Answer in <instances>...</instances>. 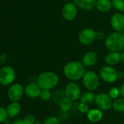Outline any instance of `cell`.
Listing matches in <instances>:
<instances>
[{
	"label": "cell",
	"mask_w": 124,
	"mask_h": 124,
	"mask_svg": "<svg viewBox=\"0 0 124 124\" xmlns=\"http://www.w3.org/2000/svg\"><path fill=\"white\" fill-rule=\"evenodd\" d=\"M59 82L58 76L53 71H45L42 73L37 79V84L41 89L50 90L55 88Z\"/></svg>",
	"instance_id": "obj_2"
},
{
	"label": "cell",
	"mask_w": 124,
	"mask_h": 124,
	"mask_svg": "<svg viewBox=\"0 0 124 124\" xmlns=\"http://www.w3.org/2000/svg\"><path fill=\"white\" fill-rule=\"evenodd\" d=\"M64 1H67V2H70L71 1H73V0H64Z\"/></svg>",
	"instance_id": "obj_36"
},
{
	"label": "cell",
	"mask_w": 124,
	"mask_h": 124,
	"mask_svg": "<svg viewBox=\"0 0 124 124\" xmlns=\"http://www.w3.org/2000/svg\"><path fill=\"white\" fill-rule=\"evenodd\" d=\"M16 78L15 70L9 65L0 68V84L4 86H10Z\"/></svg>",
	"instance_id": "obj_5"
},
{
	"label": "cell",
	"mask_w": 124,
	"mask_h": 124,
	"mask_svg": "<svg viewBox=\"0 0 124 124\" xmlns=\"http://www.w3.org/2000/svg\"><path fill=\"white\" fill-rule=\"evenodd\" d=\"M100 78L106 83H115L118 78V72L113 66H103L99 70Z\"/></svg>",
	"instance_id": "obj_6"
},
{
	"label": "cell",
	"mask_w": 124,
	"mask_h": 124,
	"mask_svg": "<svg viewBox=\"0 0 124 124\" xmlns=\"http://www.w3.org/2000/svg\"><path fill=\"white\" fill-rule=\"evenodd\" d=\"M105 46L110 52H120L124 49V36L121 32H113L105 39Z\"/></svg>",
	"instance_id": "obj_3"
},
{
	"label": "cell",
	"mask_w": 124,
	"mask_h": 124,
	"mask_svg": "<svg viewBox=\"0 0 124 124\" xmlns=\"http://www.w3.org/2000/svg\"><path fill=\"white\" fill-rule=\"evenodd\" d=\"M24 94V87L20 83L12 84L7 90V97L11 102L20 101Z\"/></svg>",
	"instance_id": "obj_8"
},
{
	"label": "cell",
	"mask_w": 124,
	"mask_h": 124,
	"mask_svg": "<svg viewBox=\"0 0 124 124\" xmlns=\"http://www.w3.org/2000/svg\"><path fill=\"white\" fill-rule=\"evenodd\" d=\"M35 124H42V121H39V120H37L36 122H35Z\"/></svg>",
	"instance_id": "obj_34"
},
{
	"label": "cell",
	"mask_w": 124,
	"mask_h": 124,
	"mask_svg": "<svg viewBox=\"0 0 124 124\" xmlns=\"http://www.w3.org/2000/svg\"><path fill=\"white\" fill-rule=\"evenodd\" d=\"M78 14V9L73 2L66 3L61 9V15L63 18L67 21L74 20Z\"/></svg>",
	"instance_id": "obj_11"
},
{
	"label": "cell",
	"mask_w": 124,
	"mask_h": 124,
	"mask_svg": "<svg viewBox=\"0 0 124 124\" xmlns=\"http://www.w3.org/2000/svg\"><path fill=\"white\" fill-rule=\"evenodd\" d=\"M94 103L97 108L102 111H107L113 108V100H112L108 94L102 92L96 94Z\"/></svg>",
	"instance_id": "obj_7"
},
{
	"label": "cell",
	"mask_w": 124,
	"mask_h": 124,
	"mask_svg": "<svg viewBox=\"0 0 124 124\" xmlns=\"http://www.w3.org/2000/svg\"><path fill=\"white\" fill-rule=\"evenodd\" d=\"M23 121L26 124H35L36 122V118L33 115H27L24 117Z\"/></svg>",
	"instance_id": "obj_29"
},
{
	"label": "cell",
	"mask_w": 124,
	"mask_h": 124,
	"mask_svg": "<svg viewBox=\"0 0 124 124\" xmlns=\"http://www.w3.org/2000/svg\"><path fill=\"white\" fill-rule=\"evenodd\" d=\"M105 61L107 65L115 66L117 65L122 61L121 53L118 52H110L105 57Z\"/></svg>",
	"instance_id": "obj_14"
},
{
	"label": "cell",
	"mask_w": 124,
	"mask_h": 124,
	"mask_svg": "<svg viewBox=\"0 0 124 124\" xmlns=\"http://www.w3.org/2000/svg\"><path fill=\"white\" fill-rule=\"evenodd\" d=\"M113 7L120 12H124V0H112Z\"/></svg>",
	"instance_id": "obj_25"
},
{
	"label": "cell",
	"mask_w": 124,
	"mask_h": 124,
	"mask_svg": "<svg viewBox=\"0 0 124 124\" xmlns=\"http://www.w3.org/2000/svg\"><path fill=\"white\" fill-rule=\"evenodd\" d=\"M42 124H60V121L56 116H50L42 122Z\"/></svg>",
	"instance_id": "obj_27"
},
{
	"label": "cell",
	"mask_w": 124,
	"mask_h": 124,
	"mask_svg": "<svg viewBox=\"0 0 124 124\" xmlns=\"http://www.w3.org/2000/svg\"><path fill=\"white\" fill-rule=\"evenodd\" d=\"M39 97L43 102H48V101H49L51 99V97H52V94L50 92V90L42 89Z\"/></svg>",
	"instance_id": "obj_23"
},
{
	"label": "cell",
	"mask_w": 124,
	"mask_h": 124,
	"mask_svg": "<svg viewBox=\"0 0 124 124\" xmlns=\"http://www.w3.org/2000/svg\"><path fill=\"white\" fill-rule=\"evenodd\" d=\"M96 32L91 28H86L80 31L78 34V40L80 43L84 46L92 44L96 40Z\"/></svg>",
	"instance_id": "obj_10"
},
{
	"label": "cell",
	"mask_w": 124,
	"mask_h": 124,
	"mask_svg": "<svg viewBox=\"0 0 124 124\" xmlns=\"http://www.w3.org/2000/svg\"><path fill=\"white\" fill-rule=\"evenodd\" d=\"M98 61V56L94 52H86L82 59V63L86 68H91L94 66Z\"/></svg>",
	"instance_id": "obj_15"
},
{
	"label": "cell",
	"mask_w": 124,
	"mask_h": 124,
	"mask_svg": "<svg viewBox=\"0 0 124 124\" xmlns=\"http://www.w3.org/2000/svg\"><path fill=\"white\" fill-rule=\"evenodd\" d=\"M65 97L71 100L72 102L80 100L82 94V91L80 86L75 81H70L68 83L64 89Z\"/></svg>",
	"instance_id": "obj_9"
},
{
	"label": "cell",
	"mask_w": 124,
	"mask_h": 124,
	"mask_svg": "<svg viewBox=\"0 0 124 124\" xmlns=\"http://www.w3.org/2000/svg\"><path fill=\"white\" fill-rule=\"evenodd\" d=\"M96 97V94L94 93V92L91 91H86L85 92H83L80 97V102L86 104L88 105L92 104L94 102Z\"/></svg>",
	"instance_id": "obj_20"
},
{
	"label": "cell",
	"mask_w": 124,
	"mask_h": 124,
	"mask_svg": "<svg viewBox=\"0 0 124 124\" xmlns=\"http://www.w3.org/2000/svg\"><path fill=\"white\" fill-rule=\"evenodd\" d=\"M59 107L63 112H69L72 108V101L64 97L59 102Z\"/></svg>",
	"instance_id": "obj_21"
},
{
	"label": "cell",
	"mask_w": 124,
	"mask_h": 124,
	"mask_svg": "<svg viewBox=\"0 0 124 124\" xmlns=\"http://www.w3.org/2000/svg\"><path fill=\"white\" fill-rule=\"evenodd\" d=\"M113 109L118 113H124V98L119 97L113 100Z\"/></svg>",
	"instance_id": "obj_22"
},
{
	"label": "cell",
	"mask_w": 124,
	"mask_h": 124,
	"mask_svg": "<svg viewBox=\"0 0 124 124\" xmlns=\"http://www.w3.org/2000/svg\"><path fill=\"white\" fill-rule=\"evenodd\" d=\"M86 67L82 62L71 61L67 62L63 68L64 76L71 81H77L82 79L86 73Z\"/></svg>",
	"instance_id": "obj_1"
},
{
	"label": "cell",
	"mask_w": 124,
	"mask_h": 124,
	"mask_svg": "<svg viewBox=\"0 0 124 124\" xmlns=\"http://www.w3.org/2000/svg\"><path fill=\"white\" fill-rule=\"evenodd\" d=\"M4 124H9V121H8V119H7V121H5V122H4Z\"/></svg>",
	"instance_id": "obj_35"
},
{
	"label": "cell",
	"mask_w": 124,
	"mask_h": 124,
	"mask_svg": "<svg viewBox=\"0 0 124 124\" xmlns=\"http://www.w3.org/2000/svg\"><path fill=\"white\" fill-rule=\"evenodd\" d=\"M110 24L115 31L123 33L124 31V15L122 12H116L110 19Z\"/></svg>",
	"instance_id": "obj_12"
},
{
	"label": "cell",
	"mask_w": 124,
	"mask_h": 124,
	"mask_svg": "<svg viewBox=\"0 0 124 124\" xmlns=\"http://www.w3.org/2000/svg\"><path fill=\"white\" fill-rule=\"evenodd\" d=\"M96 38L97 40L102 41V40H104V39H106L105 33L103 31H97L96 32Z\"/></svg>",
	"instance_id": "obj_30"
},
{
	"label": "cell",
	"mask_w": 124,
	"mask_h": 124,
	"mask_svg": "<svg viewBox=\"0 0 124 124\" xmlns=\"http://www.w3.org/2000/svg\"><path fill=\"white\" fill-rule=\"evenodd\" d=\"M96 0H73V3L77 8L88 11L93 9L96 6Z\"/></svg>",
	"instance_id": "obj_17"
},
{
	"label": "cell",
	"mask_w": 124,
	"mask_h": 124,
	"mask_svg": "<svg viewBox=\"0 0 124 124\" xmlns=\"http://www.w3.org/2000/svg\"><path fill=\"white\" fill-rule=\"evenodd\" d=\"M12 124H26L23 119H18V120H15Z\"/></svg>",
	"instance_id": "obj_31"
},
{
	"label": "cell",
	"mask_w": 124,
	"mask_h": 124,
	"mask_svg": "<svg viewBox=\"0 0 124 124\" xmlns=\"http://www.w3.org/2000/svg\"><path fill=\"white\" fill-rule=\"evenodd\" d=\"M6 110L9 117L15 118L21 111V105L19 103V102H11L8 105Z\"/></svg>",
	"instance_id": "obj_18"
},
{
	"label": "cell",
	"mask_w": 124,
	"mask_h": 124,
	"mask_svg": "<svg viewBox=\"0 0 124 124\" xmlns=\"http://www.w3.org/2000/svg\"><path fill=\"white\" fill-rule=\"evenodd\" d=\"M123 34H124V31H123Z\"/></svg>",
	"instance_id": "obj_37"
},
{
	"label": "cell",
	"mask_w": 124,
	"mask_h": 124,
	"mask_svg": "<svg viewBox=\"0 0 124 124\" xmlns=\"http://www.w3.org/2000/svg\"><path fill=\"white\" fill-rule=\"evenodd\" d=\"M121 58H122V61L124 62V50L121 52Z\"/></svg>",
	"instance_id": "obj_33"
},
{
	"label": "cell",
	"mask_w": 124,
	"mask_h": 124,
	"mask_svg": "<svg viewBox=\"0 0 124 124\" xmlns=\"http://www.w3.org/2000/svg\"><path fill=\"white\" fill-rule=\"evenodd\" d=\"M120 92H121V97L124 98V83L121 86V87H120Z\"/></svg>",
	"instance_id": "obj_32"
},
{
	"label": "cell",
	"mask_w": 124,
	"mask_h": 124,
	"mask_svg": "<svg viewBox=\"0 0 124 124\" xmlns=\"http://www.w3.org/2000/svg\"><path fill=\"white\" fill-rule=\"evenodd\" d=\"M88 120L91 123H98L103 118L104 114L102 110L99 108L90 109L86 114Z\"/></svg>",
	"instance_id": "obj_16"
},
{
	"label": "cell",
	"mask_w": 124,
	"mask_h": 124,
	"mask_svg": "<svg viewBox=\"0 0 124 124\" xmlns=\"http://www.w3.org/2000/svg\"><path fill=\"white\" fill-rule=\"evenodd\" d=\"M83 84L88 91L94 92L98 89L100 84V77L93 70L86 71L82 78Z\"/></svg>",
	"instance_id": "obj_4"
},
{
	"label": "cell",
	"mask_w": 124,
	"mask_h": 124,
	"mask_svg": "<svg viewBox=\"0 0 124 124\" xmlns=\"http://www.w3.org/2000/svg\"><path fill=\"white\" fill-rule=\"evenodd\" d=\"M112 0H96L95 8L100 12H108L113 7Z\"/></svg>",
	"instance_id": "obj_19"
},
{
	"label": "cell",
	"mask_w": 124,
	"mask_h": 124,
	"mask_svg": "<svg viewBox=\"0 0 124 124\" xmlns=\"http://www.w3.org/2000/svg\"><path fill=\"white\" fill-rule=\"evenodd\" d=\"M77 110L81 113L87 114V113L89 111L90 109H89V107H88V105L84 104V103H82V102H80L77 105Z\"/></svg>",
	"instance_id": "obj_28"
},
{
	"label": "cell",
	"mask_w": 124,
	"mask_h": 124,
	"mask_svg": "<svg viewBox=\"0 0 124 124\" xmlns=\"http://www.w3.org/2000/svg\"><path fill=\"white\" fill-rule=\"evenodd\" d=\"M8 117L7 110L0 106V124H4L8 119Z\"/></svg>",
	"instance_id": "obj_26"
},
{
	"label": "cell",
	"mask_w": 124,
	"mask_h": 124,
	"mask_svg": "<svg viewBox=\"0 0 124 124\" xmlns=\"http://www.w3.org/2000/svg\"><path fill=\"white\" fill-rule=\"evenodd\" d=\"M41 90L37 83H29L24 87V94L29 98L36 99L39 97Z\"/></svg>",
	"instance_id": "obj_13"
},
{
	"label": "cell",
	"mask_w": 124,
	"mask_h": 124,
	"mask_svg": "<svg viewBox=\"0 0 124 124\" xmlns=\"http://www.w3.org/2000/svg\"><path fill=\"white\" fill-rule=\"evenodd\" d=\"M109 96L112 98V100H115L120 97L121 92H120V88L118 87H112L108 92Z\"/></svg>",
	"instance_id": "obj_24"
}]
</instances>
